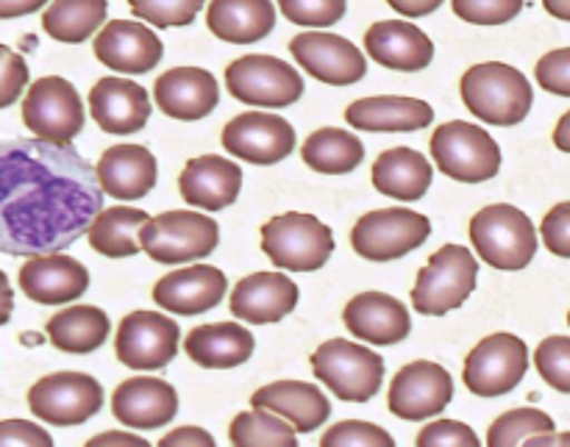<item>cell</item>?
<instances>
[{"label": "cell", "mask_w": 570, "mask_h": 447, "mask_svg": "<svg viewBox=\"0 0 570 447\" xmlns=\"http://www.w3.org/2000/svg\"><path fill=\"white\" fill-rule=\"evenodd\" d=\"M220 245V226L198 209L165 211L139 228V248L156 265H187L212 256Z\"/></svg>", "instance_id": "cell-4"}, {"label": "cell", "mask_w": 570, "mask_h": 447, "mask_svg": "<svg viewBox=\"0 0 570 447\" xmlns=\"http://www.w3.org/2000/svg\"><path fill=\"white\" fill-rule=\"evenodd\" d=\"M534 78L540 87L551 95L570 98V48H560L546 53L534 67Z\"/></svg>", "instance_id": "cell-47"}, {"label": "cell", "mask_w": 570, "mask_h": 447, "mask_svg": "<svg viewBox=\"0 0 570 447\" xmlns=\"http://www.w3.org/2000/svg\"><path fill=\"white\" fill-rule=\"evenodd\" d=\"M45 331H48L50 345L61 354L87 356L109 339L111 322L109 315L98 306H70L50 317Z\"/></svg>", "instance_id": "cell-34"}, {"label": "cell", "mask_w": 570, "mask_h": 447, "mask_svg": "<svg viewBox=\"0 0 570 447\" xmlns=\"http://www.w3.org/2000/svg\"><path fill=\"white\" fill-rule=\"evenodd\" d=\"M106 0H53L42 14V28L50 39L81 44L106 26Z\"/></svg>", "instance_id": "cell-37"}, {"label": "cell", "mask_w": 570, "mask_h": 447, "mask_svg": "<svg viewBox=\"0 0 570 447\" xmlns=\"http://www.w3.org/2000/svg\"><path fill=\"white\" fill-rule=\"evenodd\" d=\"M181 328L173 317L134 311L122 317L115 337V354L131 370H165L178 354Z\"/></svg>", "instance_id": "cell-14"}, {"label": "cell", "mask_w": 570, "mask_h": 447, "mask_svg": "<svg viewBox=\"0 0 570 447\" xmlns=\"http://www.w3.org/2000/svg\"><path fill=\"white\" fill-rule=\"evenodd\" d=\"M100 64L122 76H142L150 72L165 56V44L154 28L131 20H109L98 31L92 44Z\"/></svg>", "instance_id": "cell-18"}, {"label": "cell", "mask_w": 570, "mask_h": 447, "mask_svg": "<svg viewBox=\"0 0 570 447\" xmlns=\"http://www.w3.org/2000/svg\"><path fill=\"white\" fill-rule=\"evenodd\" d=\"M278 9L293 26L301 28H328L337 26L345 17V0H278Z\"/></svg>", "instance_id": "cell-42"}, {"label": "cell", "mask_w": 570, "mask_h": 447, "mask_svg": "<svg viewBox=\"0 0 570 447\" xmlns=\"http://www.w3.org/2000/svg\"><path fill=\"white\" fill-rule=\"evenodd\" d=\"M301 156L309 170L323 176H348L365 159V145L343 128H321L306 139Z\"/></svg>", "instance_id": "cell-36"}, {"label": "cell", "mask_w": 570, "mask_h": 447, "mask_svg": "<svg viewBox=\"0 0 570 447\" xmlns=\"http://www.w3.org/2000/svg\"><path fill=\"white\" fill-rule=\"evenodd\" d=\"M432 237L426 215L404 206L367 211L351 231V248L367 261H395L412 254Z\"/></svg>", "instance_id": "cell-9"}, {"label": "cell", "mask_w": 570, "mask_h": 447, "mask_svg": "<svg viewBox=\"0 0 570 447\" xmlns=\"http://www.w3.org/2000/svg\"><path fill=\"white\" fill-rule=\"evenodd\" d=\"M529 370V348L515 334L484 337L468 354L462 381L479 398H501L523 381Z\"/></svg>", "instance_id": "cell-13"}, {"label": "cell", "mask_w": 570, "mask_h": 447, "mask_svg": "<svg viewBox=\"0 0 570 447\" xmlns=\"http://www.w3.org/2000/svg\"><path fill=\"white\" fill-rule=\"evenodd\" d=\"M223 148L250 165H278L295 150V128L282 115L245 111L226 122Z\"/></svg>", "instance_id": "cell-16"}, {"label": "cell", "mask_w": 570, "mask_h": 447, "mask_svg": "<svg viewBox=\"0 0 570 447\" xmlns=\"http://www.w3.org/2000/svg\"><path fill=\"white\" fill-rule=\"evenodd\" d=\"M228 306L237 320L250 326H271L295 311L298 284L287 278V272H254L234 287Z\"/></svg>", "instance_id": "cell-20"}, {"label": "cell", "mask_w": 570, "mask_h": 447, "mask_svg": "<svg viewBox=\"0 0 570 447\" xmlns=\"http://www.w3.org/2000/svg\"><path fill=\"white\" fill-rule=\"evenodd\" d=\"M540 237L543 245L560 259H570V200L557 203L540 222Z\"/></svg>", "instance_id": "cell-48"}, {"label": "cell", "mask_w": 570, "mask_h": 447, "mask_svg": "<svg viewBox=\"0 0 570 447\" xmlns=\"http://www.w3.org/2000/svg\"><path fill=\"white\" fill-rule=\"evenodd\" d=\"M83 447H154L148 439L134 437L131 431H104L89 439Z\"/></svg>", "instance_id": "cell-51"}, {"label": "cell", "mask_w": 570, "mask_h": 447, "mask_svg": "<svg viewBox=\"0 0 570 447\" xmlns=\"http://www.w3.org/2000/svg\"><path fill=\"white\" fill-rule=\"evenodd\" d=\"M551 415L540 409H512L488 428V447H521L534 434L554 431Z\"/></svg>", "instance_id": "cell-39"}, {"label": "cell", "mask_w": 570, "mask_h": 447, "mask_svg": "<svg viewBox=\"0 0 570 447\" xmlns=\"http://www.w3.org/2000/svg\"><path fill=\"white\" fill-rule=\"evenodd\" d=\"M104 195L115 200H142L159 178V165L145 145H111L95 165Z\"/></svg>", "instance_id": "cell-27"}, {"label": "cell", "mask_w": 570, "mask_h": 447, "mask_svg": "<svg viewBox=\"0 0 570 447\" xmlns=\"http://www.w3.org/2000/svg\"><path fill=\"white\" fill-rule=\"evenodd\" d=\"M295 428L284 417L265 409L243 411L228 426L234 447H298Z\"/></svg>", "instance_id": "cell-38"}, {"label": "cell", "mask_w": 570, "mask_h": 447, "mask_svg": "<svg viewBox=\"0 0 570 447\" xmlns=\"http://www.w3.org/2000/svg\"><path fill=\"white\" fill-rule=\"evenodd\" d=\"M317 381L332 389L345 404H367L379 395L384 381V359L365 345L348 339H328L312 354Z\"/></svg>", "instance_id": "cell-6"}, {"label": "cell", "mask_w": 570, "mask_h": 447, "mask_svg": "<svg viewBox=\"0 0 570 447\" xmlns=\"http://www.w3.org/2000/svg\"><path fill=\"white\" fill-rule=\"evenodd\" d=\"M243 189V170L237 161L220 156H198L184 165L178 176V192L193 209L220 211L237 203Z\"/></svg>", "instance_id": "cell-25"}, {"label": "cell", "mask_w": 570, "mask_h": 447, "mask_svg": "<svg viewBox=\"0 0 570 447\" xmlns=\"http://www.w3.org/2000/svg\"><path fill=\"white\" fill-rule=\"evenodd\" d=\"M50 0H0V20H14V17L33 14Z\"/></svg>", "instance_id": "cell-53"}, {"label": "cell", "mask_w": 570, "mask_h": 447, "mask_svg": "<svg viewBox=\"0 0 570 447\" xmlns=\"http://www.w3.org/2000/svg\"><path fill=\"white\" fill-rule=\"evenodd\" d=\"M154 100L161 115L173 120H204L220 103V87L209 70L173 67L156 78Z\"/></svg>", "instance_id": "cell-21"}, {"label": "cell", "mask_w": 570, "mask_h": 447, "mask_svg": "<svg viewBox=\"0 0 570 447\" xmlns=\"http://www.w3.org/2000/svg\"><path fill=\"white\" fill-rule=\"evenodd\" d=\"M89 111L100 131L111 137H128L148 126L150 98L131 78L106 76L89 92Z\"/></svg>", "instance_id": "cell-22"}, {"label": "cell", "mask_w": 570, "mask_h": 447, "mask_svg": "<svg viewBox=\"0 0 570 447\" xmlns=\"http://www.w3.org/2000/svg\"><path fill=\"white\" fill-rule=\"evenodd\" d=\"M554 145L557 150H562V153H570V111H566V115L560 117V122H557Z\"/></svg>", "instance_id": "cell-56"}, {"label": "cell", "mask_w": 570, "mask_h": 447, "mask_svg": "<svg viewBox=\"0 0 570 447\" xmlns=\"http://www.w3.org/2000/svg\"><path fill=\"white\" fill-rule=\"evenodd\" d=\"M568 326H570V311H568Z\"/></svg>", "instance_id": "cell-58"}, {"label": "cell", "mask_w": 570, "mask_h": 447, "mask_svg": "<svg viewBox=\"0 0 570 447\" xmlns=\"http://www.w3.org/2000/svg\"><path fill=\"white\" fill-rule=\"evenodd\" d=\"M226 89L248 106L284 109V106H293L295 100H301L304 78L284 59L265 53H248L228 64Z\"/></svg>", "instance_id": "cell-12"}, {"label": "cell", "mask_w": 570, "mask_h": 447, "mask_svg": "<svg viewBox=\"0 0 570 447\" xmlns=\"http://www.w3.org/2000/svg\"><path fill=\"white\" fill-rule=\"evenodd\" d=\"M156 447H217L215 437L206 428L198 426H181L176 431L165 434Z\"/></svg>", "instance_id": "cell-50"}, {"label": "cell", "mask_w": 570, "mask_h": 447, "mask_svg": "<svg viewBox=\"0 0 570 447\" xmlns=\"http://www.w3.org/2000/svg\"><path fill=\"white\" fill-rule=\"evenodd\" d=\"M228 281L217 267L193 265L161 276L154 287V304L170 315H206L226 298Z\"/></svg>", "instance_id": "cell-19"}, {"label": "cell", "mask_w": 570, "mask_h": 447, "mask_svg": "<svg viewBox=\"0 0 570 447\" xmlns=\"http://www.w3.org/2000/svg\"><path fill=\"white\" fill-rule=\"evenodd\" d=\"M543 6L551 17H557V20L562 22H570V0H543Z\"/></svg>", "instance_id": "cell-57"}, {"label": "cell", "mask_w": 570, "mask_h": 447, "mask_svg": "<svg viewBox=\"0 0 570 447\" xmlns=\"http://www.w3.org/2000/svg\"><path fill=\"white\" fill-rule=\"evenodd\" d=\"M479 281V261L462 245H443L432 254L429 265L417 272L415 289H412V306L417 315L443 317L456 311Z\"/></svg>", "instance_id": "cell-7"}, {"label": "cell", "mask_w": 570, "mask_h": 447, "mask_svg": "<svg viewBox=\"0 0 570 447\" xmlns=\"http://www.w3.org/2000/svg\"><path fill=\"white\" fill-rule=\"evenodd\" d=\"M345 120L356 131L412 133L432 126L434 109L426 100L401 98V95H376V98L354 100L345 109Z\"/></svg>", "instance_id": "cell-30"}, {"label": "cell", "mask_w": 570, "mask_h": 447, "mask_svg": "<svg viewBox=\"0 0 570 447\" xmlns=\"http://www.w3.org/2000/svg\"><path fill=\"white\" fill-rule=\"evenodd\" d=\"M454 398L451 372L438 361H412L395 372L387 404L399 420L421 423L443 415Z\"/></svg>", "instance_id": "cell-15"}, {"label": "cell", "mask_w": 570, "mask_h": 447, "mask_svg": "<svg viewBox=\"0 0 570 447\" xmlns=\"http://www.w3.org/2000/svg\"><path fill=\"white\" fill-rule=\"evenodd\" d=\"M22 122L37 139L70 145L83 128V103L67 78L45 76L22 98Z\"/></svg>", "instance_id": "cell-10"}, {"label": "cell", "mask_w": 570, "mask_h": 447, "mask_svg": "<svg viewBox=\"0 0 570 447\" xmlns=\"http://www.w3.org/2000/svg\"><path fill=\"white\" fill-rule=\"evenodd\" d=\"M521 447H570V431H549L534 434Z\"/></svg>", "instance_id": "cell-54"}, {"label": "cell", "mask_w": 570, "mask_h": 447, "mask_svg": "<svg viewBox=\"0 0 570 447\" xmlns=\"http://www.w3.org/2000/svg\"><path fill=\"white\" fill-rule=\"evenodd\" d=\"M206 26L220 42L254 44L273 31L276 9L271 0H212Z\"/></svg>", "instance_id": "cell-32"}, {"label": "cell", "mask_w": 570, "mask_h": 447, "mask_svg": "<svg viewBox=\"0 0 570 447\" xmlns=\"http://www.w3.org/2000/svg\"><path fill=\"white\" fill-rule=\"evenodd\" d=\"M111 415L120 426L139 428V431L170 426L178 415V393L173 384L159 378H131L111 395Z\"/></svg>", "instance_id": "cell-24"}, {"label": "cell", "mask_w": 570, "mask_h": 447, "mask_svg": "<svg viewBox=\"0 0 570 447\" xmlns=\"http://www.w3.org/2000/svg\"><path fill=\"white\" fill-rule=\"evenodd\" d=\"M432 165L423 153L412 148H390L373 165V187L376 192L399 200V203H415L432 187Z\"/></svg>", "instance_id": "cell-33"}, {"label": "cell", "mask_w": 570, "mask_h": 447, "mask_svg": "<svg viewBox=\"0 0 570 447\" xmlns=\"http://www.w3.org/2000/svg\"><path fill=\"white\" fill-rule=\"evenodd\" d=\"M365 50L376 64L399 72L426 70L434 59L432 39L404 20H382L367 28Z\"/></svg>", "instance_id": "cell-28"}, {"label": "cell", "mask_w": 570, "mask_h": 447, "mask_svg": "<svg viewBox=\"0 0 570 447\" xmlns=\"http://www.w3.org/2000/svg\"><path fill=\"white\" fill-rule=\"evenodd\" d=\"M254 409L273 411L284 417L298 434H312L332 417V404L326 395L306 381H273L250 395Z\"/></svg>", "instance_id": "cell-29"}, {"label": "cell", "mask_w": 570, "mask_h": 447, "mask_svg": "<svg viewBox=\"0 0 570 447\" xmlns=\"http://www.w3.org/2000/svg\"><path fill=\"white\" fill-rule=\"evenodd\" d=\"M534 367L551 389L570 395V337H546L534 350Z\"/></svg>", "instance_id": "cell-41"}, {"label": "cell", "mask_w": 570, "mask_h": 447, "mask_svg": "<svg viewBox=\"0 0 570 447\" xmlns=\"http://www.w3.org/2000/svg\"><path fill=\"white\" fill-rule=\"evenodd\" d=\"M465 109L488 126L510 128L529 117L534 92L529 78L504 61H484L465 70L460 81Z\"/></svg>", "instance_id": "cell-2"}, {"label": "cell", "mask_w": 570, "mask_h": 447, "mask_svg": "<svg viewBox=\"0 0 570 447\" xmlns=\"http://www.w3.org/2000/svg\"><path fill=\"white\" fill-rule=\"evenodd\" d=\"M104 211L98 172L72 145L0 142V254H61Z\"/></svg>", "instance_id": "cell-1"}, {"label": "cell", "mask_w": 570, "mask_h": 447, "mask_svg": "<svg viewBox=\"0 0 570 447\" xmlns=\"http://www.w3.org/2000/svg\"><path fill=\"white\" fill-rule=\"evenodd\" d=\"M20 289L28 300L42 306H61L78 300L89 289V270L67 254L33 256L22 265Z\"/></svg>", "instance_id": "cell-23"}, {"label": "cell", "mask_w": 570, "mask_h": 447, "mask_svg": "<svg viewBox=\"0 0 570 447\" xmlns=\"http://www.w3.org/2000/svg\"><path fill=\"white\" fill-rule=\"evenodd\" d=\"M28 87V67L20 53L0 44V109H9L20 100Z\"/></svg>", "instance_id": "cell-46"}, {"label": "cell", "mask_w": 570, "mask_h": 447, "mask_svg": "<svg viewBox=\"0 0 570 447\" xmlns=\"http://www.w3.org/2000/svg\"><path fill=\"white\" fill-rule=\"evenodd\" d=\"M262 250L278 270L315 272L332 259L334 234L315 215L287 211L262 226Z\"/></svg>", "instance_id": "cell-5"}, {"label": "cell", "mask_w": 570, "mask_h": 447, "mask_svg": "<svg viewBox=\"0 0 570 447\" xmlns=\"http://www.w3.org/2000/svg\"><path fill=\"white\" fill-rule=\"evenodd\" d=\"M399 14L404 17H426L443 6V0H387Z\"/></svg>", "instance_id": "cell-52"}, {"label": "cell", "mask_w": 570, "mask_h": 447, "mask_svg": "<svg viewBox=\"0 0 570 447\" xmlns=\"http://www.w3.org/2000/svg\"><path fill=\"white\" fill-rule=\"evenodd\" d=\"M343 322L356 339H365L371 345H399L412 331L406 306L384 292L354 295L345 306Z\"/></svg>", "instance_id": "cell-26"}, {"label": "cell", "mask_w": 570, "mask_h": 447, "mask_svg": "<svg viewBox=\"0 0 570 447\" xmlns=\"http://www.w3.org/2000/svg\"><path fill=\"white\" fill-rule=\"evenodd\" d=\"M206 0H128L131 14L156 28L193 26Z\"/></svg>", "instance_id": "cell-40"}, {"label": "cell", "mask_w": 570, "mask_h": 447, "mask_svg": "<svg viewBox=\"0 0 570 447\" xmlns=\"http://www.w3.org/2000/svg\"><path fill=\"white\" fill-rule=\"evenodd\" d=\"M11 311H14V292H11L9 276L0 270V326L11 320Z\"/></svg>", "instance_id": "cell-55"}, {"label": "cell", "mask_w": 570, "mask_h": 447, "mask_svg": "<svg viewBox=\"0 0 570 447\" xmlns=\"http://www.w3.org/2000/svg\"><path fill=\"white\" fill-rule=\"evenodd\" d=\"M289 53L298 61L301 70L332 87H351L362 81L367 72V61L362 50L345 37L328 31H304L293 37Z\"/></svg>", "instance_id": "cell-17"}, {"label": "cell", "mask_w": 570, "mask_h": 447, "mask_svg": "<svg viewBox=\"0 0 570 447\" xmlns=\"http://www.w3.org/2000/svg\"><path fill=\"white\" fill-rule=\"evenodd\" d=\"M100 406L104 387L87 372H53L28 389V409L48 426H81L98 415Z\"/></svg>", "instance_id": "cell-11"}, {"label": "cell", "mask_w": 570, "mask_h": 447, "mask_svg": "<svg viewBox=\"0 0 570 447\" xmlns=\"http://www.w3.org/2000/svg\"><path fill=\"white\" fill-rule=\"evenodd\" d=\"M321 447H395V439L373 423L343 420L323 434Z\"/></svg>", "instance_id": "cell-43"}, {"label": "cell", "mask_w": 570, "mask_h": 447, "mask_svg": "<svg viewBox=\"0 0 570 447\" xmlns=\"http://www.w3.org/2000/svg\"><path fill=\"white\" fill-rule=\"evenodd\" d=\"M415 447H482L476 431L460 420H434L421 428Z\"/></svg>", "instance_id": "cell-45"}, {"label": "cell", "mask_w": 570, "mask_h": 447, "mask_svg": "<svg viewBox=\"0 0 570 447\" xmlns=\"http://www.w3.org/2000/svg\"><path fill=\"white\" fill-rule=\"evenodd\" d=\"M468 234H471V245L479 259L493 270H527L538 254V228L518 206H484L473 215Z\"/></svg>", "instance_id": "cell-3"}, {"label": "cell", "mask_w": 570, "mask_h": 447, "mask_svg": "<svg viewBox=\"0 0 570 447\" xmlns=\"http://www.w3.org/2000/svg\"><path fill=\"white\" fill-rule=\"evenodd\" d=\"M0 447H53V439L42 426H33L28 420H3Z\"/></svg>", "instance_id": "cell-49"}, {"label": "cell", "mask_w": 570, "mask_h": 447, "mask_svg": "<svg viewBox=\"0 0 570 447\" xmlns=\"http://www.w3.org/2000/svg\"><path fill=\"white\" fill-rule=\"evenodd\" d=\"M451 6L471 26H504L521 14L523 0H451Z\"/></svg>", "instance_id": "cell-44"}, {"label": "cell", "mask_w": 570, "mask_h": 447, "mask_svg": "<svg viewBox=\"0 0 570 447\" xmlns=\"http://www.w3.org/2000/svg\"><path fill=\"white\" fill-rule=\"evenodd\" d=\"M432 159L443 176L460 183H482L499 176L501 148L484 128L465 120L443 122L432 133Z\"/></svg>", "instance_id": "cell-8"}, {"label": "cell", "mask_w": 570, "mask_h": 447, "mask_svg": "<svg viewBox=\"0 0 570 447\" xmlns=\"http://www.w3.org/2000/svg\"><path fill=\"white\" fill-rule=\"evenodd\" d=\"M254 334L239 322H212L198 326L184 339L189 359L206 370H232L254 356Z\"/></svg>", "instance_id": "cell-31"}, {"label": "cell", "mask_w": 570, "mask_h": 447, "mask_svg": "<svg viewBox=\"0 0 570 447\" xmlns=\"http://www.w3.org/2000/svg\"><path fill=\"white\" fill-rule=\"evenodd\" d=\"M150 220L148 211L131 209V206H109L100 211L89 226L87 239L100 256L109 259H128L139 250V228Z\"/></svg>", "instance_id": "cell-35"}]
</instances>
